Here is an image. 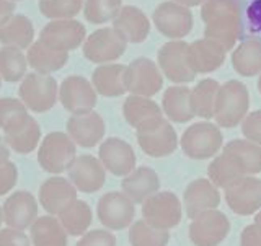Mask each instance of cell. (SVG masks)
<instances>
[{"mask_svg": "<svg viewBox=\"0 0 261 246\" xmlns=\"http://www.w3.org/2000/svg\"><path fill=\"white\" fill-rule=\"evenodd\" d=\"M250 108V93L245 84L239 80H228L219 87L214 119L220 127H235L247 118Z\"/></svg>", "mask_w": 261, "mask_h": 246, "instance_id": "cell-1", "label": "cell"}, {"mask_svg": "<svg viewBox=\"0 0 261 246\" xmlns=\"http://www.w3.org/2000/svg\"><path fill=\"white\" fill-rule=\"evenodd\" d=\"M136 137L142 152L152 158L168 157L176 150L178 145L175 127L163 116L144 122L141 127L136 129Z\"/></svg>", "mask_w": 261, "mask_h": 246, "instance_id": "cell-2", "label": "cell"}, {"mask_svg": "<svg viewBox=\"0 0 261 246\" xmlns=\"http://www.w3.org/2000/svg\"><path fill=\"white\" fill-rule=\"evenodd\" d=\"M77 158V145L65 132H49L39 142L38 163L51 175H61Z\"/></svg>", "mask_w": 261, "mask_h": 246, "instance_id": "cell-3", "label": "cell"}, {"mask_svg": "<svg viewBox=\"0 0 261 246\" xmlns=\"http://www.w3.org/2000/svg\"><path fill=\"white\" fill-rule=\"evenodd\" d=\"M224 144V135L219 126L209 121H201L191 124L183 135L179 145L186 157L193 160H207L219 153Z\"/></svg>", "mask_w": 261, "mask_h": 246, "instance_id": "cell-4", "label": "cell"}, {"mask_svg": "<svg viewBox=\"0 0 261 246\" xmlns=\"http://www.w3.org/2000/svg\"><path fill=\"white\" fill-rule=\"evenodd\" d=\"M18 95L28 111L47 113L59 100V85L53 75L31 72L21 80Z\"/></svg>", "mask_w": 261, "mask_h": 246, "instance_id": "cell-5", "label": "cell"}, {"mask_svg": "<svg viewBox=\"0 0 261 246\" xmlns=\"http://www.w3.org/2000/svg\"><path fill=\"white\" fill-rule=\"evenodd\" d=\"M96 215L106 230H124L134 222L136 204L122 191H111L103 194L98 201Z\"/></svg>", "mask_w": 261, "mask_h": 246, "instance_id": "cell-6", "label": "cell"}, {"mask_svg": "<svg viewBox=\"0 0 261 246\" xmlns=\"http://www.w3.org/2000/svg\"><path fill=\"white\" fill-rule=\"evenodd\" d=\"M142 215L147 224L159 230H171L183 217V206L175 193L159 191L142 204Z\"/></svg>", "mask_w": 261, "mask_h": 246, "instance_id": "cell-7", "label": "cell"}, {"mask_svg": "<svg viewBox=\"0 0 261 246\" xmlns=\"http://www.w3.org/2000/svg\"><path fill=\"white\" fill-rule=\"evenodd\" d=\"M124 85L126 92L130 95L152 98L157 95L163 87V75L149 57H137L129 65H126L124 72Z\"/></svg>", "mask_w": 261, "mask_h": 246, "instance_id": "cell-8", "label": "cell"}, {"mask_svg": "<svg viewBox=\"0 0 261 246\" xmlns=\"http://www.w3.org/2000/svg\"><path fill=\"white\" fill-rule=\"evenodd\" d=\"M157 61L160 72L176 85H185L196 77L188 64V43L183 39L168 41L163 44L159 51Z\"/></svg>", "mask_w": 261, "mask_h": 246, "instance_id": "cell-9", "label": "cell"}, {"mask_svg": "<svg viewBox=\"0 0 261 246\" xmlns=\"http://www.w3.org/2000/svg\"><path fill=\"white\" fill-rule=\"evenodd\" d=\"M152 20L155 28H157L163 36L170 38L171 41L183 39L193 30V13L190 8L179 4L168 2L160 4L153 10Z\"/></svg>", "mask_w": 261, "mask_h": 246, "instance_id": "cell-10", "label": "cell"}, {"mask_svg": "<svg viewBox=\"0 0 261 246\" xmlns=\"http://www.w3.org/2000/svg\"><path fill=\"white\" fill-rule=\"evenodd\" d=\"M126 43L122 41L113 28H100L88 35L82 44L84 56L95 64H111L118 61L126 51Z\"/></svg>", "mask_w": 261, "mask_h": 246, "instance_id": "cell-11", "label": "cell"}, {"mask_svg": "<svg viewBox=\"0 0 261 246\" xmlns=\"http://www.w3.org/2000/svg\"><path fill=\"white\" fill-rule=\"evenodd\" d=\"M39 206L36 198L30 191H13L2 204V220L8 228L24 232L39 217Z\"/></svg>", "mask_w": 261, "mask_h": 246, "instance_id": "cell-12", "label": "cell"}, {"mask_svg": "<svg viewBox=\"0 0 261 246\" xmlns=\"http://www.w3.org/2000/svg\"><path fill=\"white\" fill-rule=\"evenodd\" d=\"M98 95L92 81L82 75L65 77L59 85V101L65 111L72 114H82L93 111Z\"/></svg>", "mask_w": 261, "mask_h": 246, "instance_id": "cell-13", "label": "cell"}, {"mask_svg": "<svg viewBox=\"0 0 261 246\" xmlns=\"http://www.w3.org/2000/svg\"><path fill=\"white\" fill-rule=\"evenodd\" d=\"M230 230V222L220 210H207L191 220L190 240L194 246H219Z\"/></svg>", "mask_w": 261, "mask_h": 246, "instance_id": "cell-14", "label": "cell"}, {"mask_svg": "<svg viewBox=\"0 0 261 246\" xmlns=\"http://www.w3.org/2000/svg\"><path fill=\"white\" fill-rule=\"evenodd\" d=\"M85 26L75 18L70 20H51L41 30L39 39L56 51L69 52L84 44Z\"/></svg>", "mask_w": 261, "mask_h": 246, "instance_id": "cell-15", "label": "cell"}, {"mask_svg": "<svg viewBox=\"0 0 261 246\" xmlns=\"http://www.w3.org/2000/svg\"><path fill=\"white\" fill-rule=\"evenodd\" d=\"M98 160L108 173L114 176H127L136 170V152L119 137H108L98 147Z\"/></svg>", "mask_w": 261, "mask_h": 246, "instance_id": "cell-16", "label": "cell"}, {"mask_svg": "<svg viewBox=\"0 0 261 246\" xmlns=\"http://www.w3.org/2000/svg\"><path fill=\"white\" fill-rule=\"evenodd\" d=\"M67 179L79 193L92 194L106 183V170L93 155H79L67 170Z\"/></svg>", "mask_w": 261, "mask_h": 246, "instance_id": "cell-17", "label": "cell"}, {"mask_svg": "<svg viewBox=\"0 0 261 246\" xmlns=\"http://www.w3.org/2000/svg\"><path fill=\"white\" fill-rule=\"evenodd\" d=\"M225 202L237 215H253L261 210V179L245 176L225 189Z\"/></svg>", "mask_w": 261, "mask_h": 246, "instance_id": "cell-18", "label": "cell"}, {"mask_svg": "<svg viewBox=\"0 0 261 246\" xmlns=\"http://www.w3.org/2000/svg\"><path fill=\"white\" fill-rule=\"evenodd\" d=\"M77 199H79V191L64 176L47 178L39 187L38 201L39 206L47 212V215L57 217Z\"/></svg>", "mask_w": 261, "mask_h": 246, "instance_id": "cell-19", "label": "cell"}, {"mask_svg": "<svg viewBox=\"0 0 261 246\" xmlns=\"http://www.w3.org/2000/svg\"><path fill=\"white\" fill-rule=\"evenodd\" d=\"M106 124L96 111H88L82 114H72L67 121V135L73 144L84 149L101 144L105 141Z\"/></svg>", "mask_w": 261, "mask_h": 246, "instance_id": "cell-20", "label": "cell"}, {"mask_svg": "<svg viewBox=\"0 0 261 246\" xmlns=\"http://www.w3.org/2000/svg\"><path fill=\"white\" fill-rule=\"evenodd\" d=\"M111 28L126 44H139L149 36L150 21L139 7L122 5L118 15L114 16Z\"/></svg>", "mask_w": 261, "mask_h": 246, "instance_id": "cell-21", "label": "cell"}, {"mask_svg": "<svg viewBox=\"0 0 261 246\" xmlns=\"http://www.w3.org/2000/svg\"><path fill=\"white\" fill-rule=\"evenodd\" d=\"M225 49L216 41L201 38L188 44V64L194 73H211L225 62Z\"/></svg>", "mask_w": 261, "mask_h": 246, "instance_id": "cell-22", "label": "cell"}, {"mask_svg": "<svg viewBox=\"0 0 261 246\" xmlns=\"http://www.w3.org/2000/svg\"><path fill=\"white\" fill-rule=\"evenodd\" d=\"M185 209L186 215L191 220L202 212L214 210L220 204L219 189L209 179H194L185 189Z\"/></svg>", "mask_w": 261, "mask_h": 246, "instance_id": "cell-23", "label": "cell"}, {"mask_svg": "<svg viewBox=\"0 0 261 246\" xmlns=\"http://www.w3.org/2000/svg\"><path fill=\"white\" fill-rule=\"evenodd\" d=\"M121 189L134 204H144L160 189V178L157 171L149 167H139L133 173L124 176Z\"/></svg>", "mask_w": 261, "mask_h": 246, "instance_id": "cell-24", "label": "cell"}, {"mask_svg": "<svg viewBox=\"0 0 261 246\" xmlns=\"http://www.w3.org/2000/svg\"><path fill=\"white\" fill-rule=\"evenodd\" d=\"M2 135L5 145L10 150L20 155H28L38 149L41 141V127L35 118L28 116L20 124L13 126L8 130H4Z\"/></svg>", "mask_w": 261, "mask_h": 246, "instance_id": "cell-25", "label": "cell"}, {"mask_svg": "<svg viewBox=\"0 0 261 246\" xmlns=\"http://www.w3.org/2000/svg\"><path fill=\"white\" fill-rule=\"evenodd\" d=\"M124 72L126 65L122 64L111 62L98 65L92 75V85L96 95H101L105 98H116L124 95Z\"/></svg>", "mask_w": 261, "mask_h": 246, "instance_id": "cell-26", "label": "cell"}, {"mask_svg": "<svg viewBox=\"0 0 261 246\" xmlns=\"http://www.w3.org/2000/svg\"><path fill=\"white\" fill-rule=\"evenodd\" d=\"M162 113L170 122H190L194 118L191 110V88L186 85L168 87L162 98Z\"/></svg>", "mask_w": 261, "mask_h": 246, "instance_id": "cell-27", "label": "cell"}, {"mask_svg": "<svg viewBox=\"0 0 261 246\" xmlns=\"http://www.w3.org/2000/svg\"><path fill=\"white\" fill-rule=\"evenodd\" d=\"M35 28L28 16L10 15L8 18L0 21V43L2 46H10L23 51L33 44Z\"/></svg>", "mask_w": 261, "mask_h": 246, "instance_id": "cell-28", "label": "cell"}, {"mask_svg": "<svg viewBox=\"0 0 261 246\" xmlns=\"http://www.w3.org/2000/svg\"><path fill=\"white\" fill-rule=\"evenodd\" d=\"M27 61L30 67L43 75H53V72L61 70L69 61V52L56 51V49L46 46L43 41H33L28 47Z\"/></svg>", "mask_w": 261, "mask_h": 246, "instance_id": "cell-29", "label": "cell"}, {"mask_svg": "<svg viewBox=\"0 0 261 246\" xmlns=\"http://www.w3.org/2000/svg\"><path fill=\"white\" fill-rule=\"evenodd\" d=\"M228 155L235 165L240 168L243 176H251L261 173V147L248 142L247 139H235L230 141L222 150Z\"/></svg>", "mask_w": 261, "mask_h": 246, "instance_id": "cell-30", "label": "cell"}, {"mask_svg": "<svg viewBox=\"0 0 261 246\" xmlns=\"http://www.w3.org/2000/svg\"><path fill=\"white\" fill-rule=\"evenodd\" d=\"M204 28V38L216 41L225 51H230L239 43L242 36V20L240 15H227L211 20Z\"/></svg>", "mask_w": 261, "mask_h": 246, "instance_id": "cell-31", "label": "cell"}, {"mask_svg": "<svg viewBox=\"0 0 261 246\" xmlns=\"http://www.w3.org/2000/svg\"><path fill=\"white\" fill-rule=\"evenodd\" d=\"M30 241L31 246H67L69 235L57 217L39 215L30 227Z\"/></svg>", "mask_w": 261, "mask_h": 246, "instance_id": "cell-32", "label": "cell"}, {"mask_svg": "<svg viewBox=\"0 0 261 246\" xmlns=\"http://www.w3.org/2000/svg\"><path fill=\"white\" fill-rule=\"evenodd\" d=\"M235 72L243 77H255L261 73V39L248 38L235 47L232 54Z\"/></svg>", "mask_w": 261, "mask_h": 246, "instance_id": "cell-33", "label": "cell"}, {"mask_svg": "<svg viewBox=\"0 0 261 246\" xmlns=\"http://www.w3.org/2000/svg\"><path fill=\"white\" fill-rule=\"evenodd\" d=\"M122 116L130 127H141L144 122L153 118L163 116L162 108L152 98H144L137 95H129L122 103Z\"/></svg>", "mask_w": 261, "mask_h": 246, "instance_id": "cell-34", "label": "cell"}, {"mask_svg": "<svg viewBox=\"0 0 261 246\" xmlns=\"http://www.w3.org/2000/svg\"><path fill=\"white\" fill-rule=\"evenodd\" d=\"M57 218H59L61 225L64 227L65 233L69 236H82L92 227L93 212L92 207L88 206V202L77 199L64 212H61Z\"/></svg>", "mask_w": 261, "mask_h": 246, "instance_id": "cell-35", "label": "cell"}, {"mask_svg": "<svg viewBox=\"0 0 261 246\" xmlns=\"http://www.w3.org/2000/svg\"><path fill=\"white\" fill-rule=\"evenodd\" d=\"M219 87L220 85L217 80L204 78L191 90V110L194 116H199L202 119L214 118Z\"/></svg>", "mask_w": 261, "mask_h": 246, "instance_id": "cell-36", "label": "cell"}, {"mask_svg": "<svg viewBox=\"0 0 261 246\" xmlns=\"http://www.w3.org/2000/svg\"><path fill=\"white\" fill-rule=\"evenodd\" d=\"M28 61L23 51L10 46L0 47V77L5 81L16 84L27 75Z\"/></svg>", "mask_w": 261, "mask_h": 246, "instance_id": "cell-37", "label": "cell"}, {"mask_svg": "<svg viewBox=\"0 0 261 246\" xmlns=\"http://www.w3.org/2000/svg\"><path fill=\"white\" fill-rule=\"evenodd\" d=\"M207 175H209V181L216 187H222V189H227L235 181L245 178L240 168L235 165V161L224 152L212 160V163L207 168Z\"/></svg>", "mask_w": 261, "mask_h": 246, "instance_id": "cell-38", "label": "cell"}, {"mask_svg": "<svg viewBox=\"0 0 261 246\" xmlns=\"http://www.w3.org/2000/svg\"><path fill=\"white\" fill-rule=\"evenodd\" d=\"M127 238L130 246H167L170 241V233L159 230L142 218L130 225Z\"/></svg>", "mask_w": 261, "mask_h": 246, "instance_id": "cell-39", "label": "cell"}, {"mask_svg": "<svg viewBox=\"0 0 261 246\" xmlns=\"http://www.w3.org/2000/svg\"><path fill=\"white\" fill-rule=\"evenodd\" d=\"M122 7V0H84V15L87 21L105 24L113 21Z\"/></svg>", "mask_w": 261, "mask_h": 246, "instance_id": "cell-40", "label": "cell"}, {"mask_svg": "<svg viewBox=\"0 0 261 246\" xmlns=\"http://www.w3.org/2000/svg\"><path fill=\"white\" fill-rule=\"evenodd\" d=\"M39 10L49 20H70L84 10V0H39Z\"/></svg>", "mask_w": 261, "mask_h": 246, "instance_id": "cell-41", "label": "cell"}, {"mask_svg": "<svg viewBox=\"0 0 261 246\" xmlns=\"http://www.w3.org/2000/svg\"><path fill=\"white\" fill-rule=\"evenodd\" d=\"M30 116L27 106L21 103L20 98H12V96H4L0 98V129L8 130L13 126L20 124Z\"/></svg>", "mask_w": 261, "mask_h": 246, "instance_id": "cell-42", "label": "cell"}, {"mask_svg": "<svg viewBox=\"0 0 261 246\" xmlns=\"http://www.w3.org/2000/svg\"><path fill=\"white\" fill-rule=\"evenodd\" d=\"M227 15H240L239 0H206L201 5V18L204 23Z\"/></svg>", "mask_w": 261, "mask_h": 246, "instance_id": "cell-43", "label": "cell"}, {"mask_svg": "<svg viewBox=\"0 0 261 246\" xmlns=\"http://www.w3.org/2000/svg\"><path fill=\"white\" fill-rule=\"evenodd\" d=\"M18 181V170L8 157H0V196H5Z\"/></svg>", "mask_w": 261, "mask_h": 246, "instance_id": "cell-44", "label": "cell"}, {"mask_svg": "<svg viewBox=\"0 0 261 246\" xmlns=\"http://www.w3.org/2000/svg\"><path fill=\"white\" fill-rule=\"evenodd\" d=\"M75 246H116V236L106 228H95L82 235Z\"/></svg>", "mask_w": 261, "mask_h": 246, "instance_id": "cell-45", "label": "cell"}, {"mask_svg": "<svg viewBox=\"0 0 261 246\" xmlns=\"http://www.w3.org/2000/svg\"><path fill=\"white\" fill-rule=\"evenodd\" d=\"M242 132L248 142L261 147V110L247 114L242 121Z\"/></svg>", "mask_w": 261, "mask_h": 246, "instance_id": "cell-46", "label": "cell"}, {"mask_svg": "<svg viewBox=\"0 0 261 246\" xmlns=\"http://www.w3.org/2000/svg\"><path fill=\"white\" fill-rule=\"evenodd\" d=\"M0 246H31V241L24 232L7 227L0 230Z\"/></svg>", "mask_w": 261, "mask_h": 246, "instance_id": "cell-47", "label": "cell"}, {"mask_svg": "<svg viewBox=\"0 0 261 246\" xmlns=\"http://www.w3.org/2000/svg\"><path fill=\"white\" fill-rule=\"evenodd\" d=\"M242 246H261V228L256 224L247 225L240 236Z\"/></svg>", "mask_w": 261, "mask_h": 246, "instance_id": "cell-48", "label": "cell"}, {"mask_svg": "<svg viewBox=\"0 0 261 246\" xmlns=\"http://www.w3.org/2000/svg\"><path fill=\"white\" fill-rule=\"evenodd\" d=\"M13 10H15V4L12 0H0V21L13 15Z\"/></svg>", "mask_w": 261, "mask_h": 246, "instance_id": "cell-49", "label": "cell"}, {"mask_svg": "<svg viewBox=\"0 0 261 246\" xmlns=\"http://www.w3.org/2000/svg\"><path fill=\"white\" fill-rule=\"evenodd\" d=\"M171 2L179 4V5H183L186 8H191V7H196V5H202L206 0H171Z\"/></svg>", "mask_w": 261, "mask_h": 246, "instance_id": "cell-50", "label": "cell"}, {"mask_svg": "<svg viewBox=\"0 0 261 246\" xmlns=\"http://www.w3.org/2000/svg\"><path fill=\"white\" fill-rule=\"evenodd\" d=\"M5 142H4V135H0V157H8V152L5 149Z\"/></svg>", "mask_w": 261, "mask_h": 246, "instance_id": "cell-51", "label": "cell"}, {"mask_svg": "<svg viewBox=\"0 0 261 246\" xmlns=\"http://www.w3.org/2000/svg\"><path fill=\"white\" fill-rule=\"evenodd\" d=\"M255 224L261 228V210L256 212V215H255Z\"/></svg>", "mask_w": 261, "mask_h": 246, "instance_id": "cell-52", "label": "cell"}, {"mask_svg": "<svg viewBox=\"0 0 261 246\" xmlns=\"http://www.w3.org/2000/svg\"><path fill=\"white\" fill-rule=\"evenodd\" d=\"M258 92L261 93V73H259V78H258Z\"/></svg>", "mask_w": 261, "mask_h": 246, "instance_id": "cell-53", "label": "cell"}, {"mask_svg": "<svg viewBox=\"0 0 261 246\" xmlns=\"http://www.w3.org/2000/svg\"><path fill=\"white\" fill-rule=\"evenodd\" d=\"M12 2H16V0H12Z\"/></svg>", "mask_w": 261, "mask_h": 246, "instance_id": "cell-54", "label": "cell"}]
</instances>
